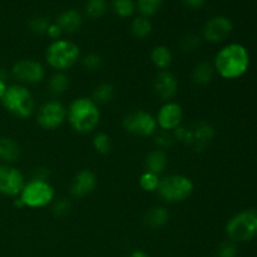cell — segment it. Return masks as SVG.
<instances>
[{
    "label": "cell",
    "mask_w": 257,
    "mask_h": 257,
    "mask_svg": "<svg viewBox=\"0 0 257 257\" xmlns=\"http://www.w3.org/2000/svg\"><path fill=\"white\" fill-rule=\"evenodd\" d=\"M7 89H8L7 82H5L4 79H0V99H2L3 95L5 94V92H7Z\"/></svg>",
    "instance_id": "60d3db41"
},
{
    "label": "cell",
    "mask_w": 257,
    "mask_h": 257,
    "mask_svg": "<svg viewBox=\"0 0 257 257\" xmlns=\"http://www.w3.org/2000/svg\"><path fill=\"white\" fill-rule=\"evenodd\" d=\"M2 102L4 107L18 118L30 117L35 109L34 98L24 85L14 84L8 87Z\"/></svg>",
    "instance_id": "8992f818"
},
{
    "label": "cell",
    "mask_w": 257,
    "mask_h": 257,
    "mask_svg": "<svg viewBox=\"0 0 257 257\" xmlns=\"http://www.w3.org/2000/svg\"><path fill=\"white\" fill-rule=\"evenodd\" d=\"M13 77L20 83L37 84L45 77V69L39 62L33 59H23L14 64L12 69Z\"/></svg>",
    "instance_id": "8fae6325"
},
{
    "label": "cell",
    "mask_w": 257,
    "mask_h": 257,
    "mask_svg": "<svg viewBox=\"0 0 257 257\" xmlns=\"http://www.w3.org/2000/svg\"><path fill=\"white\" fill-rule=\"evenodd\" d=\"M49 177V172L47 168H37L33 175V180H39V181H47Z\"/></svg>",
    "instance_id": "74e56055"
},
{
    "label": "cell",
    "mask_w": 257,
    "mask_h": 257,
    "mask_svg": "<svg viewBox=\"0 0 257 257\" xmlns=\"http://www.w3.org/2000/svg\"><path fill=\"white\" fill-rule=\"evenodd\" d=\"M52 23L49 22V19L45 17H34L29 20V29L30 32L34 33V34L43 35L47 34V30L49 28V25Z\"/></svg>",
    "instance_id": "4dcf8cb0"
},
{
    "label": "cell",
    "mask_w": 257,
    "mask_h": 257,
    "mask_svg": "<svg viewBox=\"0 0 257 257\" xmlns=\"http://www.w3.org/2000/svg\"><path fill=\"white\" fill-rule=\"evenodd\" d=\"M183 119V109L178 103L176 102H166L162 107L160 108L157 113V125L162 131L170 132L178 128L182 123Z\"/></svg>",
    "instance_id": "4fadbf2b"
},
{
    "label": "cell",
    "mask_w": 257,
    "mask_h": 257,
    "mask_svg": "<svg viewBox=\"0 0 257 257\" xmlns=\"http://www.w3.org/2000/svg\"><path fill=\"white\" fill-rule=\"evenodd\" d=\"M48 88L53 95L63 94L69 88V78L63 72L54 73L48 82Z\"/></svg>",
    "instance_id": "cb8c5ba5"
},
{
    "label": "cell",
    "mask_w": 257,
    "mask_h": 257,
    "mask_svg": "<svg viewBox=\"0 0 257 257\" xmlns=\"http://www.w3.org/2000/svg\"><path fill=\"white\" fill-rule=\"evenodd\" d=\"M115 90L114 87L109 83H103V84H99L93 92V98L97 104H107L110 100L114 98Z\"/></svg>",
    "instance_id": "d4e9b609"
},
{
    "label": "cell",
    "mask_w": 257,
    "mask_h": 257,
    "mask_svg": "<svg viewBox=\"0 0 257 257\" xmlns=\"http://www.w3.org/2000/svg\"><path fill=\"white\" fill-rule=\"evenodd\" d=\"M162 4L163 0H137L136 8H137L142 17L150 18L161 9Z\"/></svg>",
    "instance_id": "484cf974"
},
{
    "label": "cell",
    "mask_w": 257,
    "mask_h": 257,
    "mask_svg": "<svg viewBox=\"0 0 257 257\" xmlns=\"http://www.w3.org/2000/svg\"><path fill=\"white\" fill-rule=\"evenodd\" d=\"M125 132L140 137H150L157 132V120L151 113L138 109L128 113L122 122Z\"/></svg>",
    "instance_id": "9c48e42d"
},
{
    "label": "cell",
    "mask_w": 257,
    "mask_h": 257,
    "mask_svg": "<svg viewBox=\"0 0 257 257\" xmlns=\"http://www.w3.org/2000/svg\"><path fill=\"white\" fill-rule=\"evenodd\" d=\"M112 9L118 17L128 18L135 13L136 3L133 0H112Z\"/></svg>",
    "instance_id": "4316f807"
},
{
    "label": "cell",
    "mask_w": 257,
    "mask_h": 257,
    "mask_svg": "<svg viewBox=\"0 0 257 257\" xmlns=\"http://www.w3.org/2000/svg\"><path fill=\"white\" fill-rule=\"evenodd\" d=\"M237 256V247L232 241H226L220 245L217 250V257H236Z\"/></svg>",
    "instance_id": "836d02e7"
},
{
    "label": "cell",
    "mask_w": 257,
    "mask_h": 257,
    "mask_svg": "<svg viewBox=\"0 0 257 257\" xmlns=\"http://www.w3.org/2000/svg\"><path fill=\"white\" fill-rule=\"evenodd\" d=\"M168 165L167 155L162 150H155L150 152L146 157V167L148 172L156 173L160 176L161 173L165 172L166 167Z\"/></svg>",
    "instance_id": "ac0fdd59"
},
{
    "label": "cell",
    "mask_w": 257,
    "mask_h": 257,
    "mask_svg": "<svg viewBox=\"0 0 257 257\" xmlns=\"http://www.w3.org/2000/svg\"><path fill=\"white\" fill-rule=\"evenodd\" d=\"M97 187V177L92 171L83 170L74 176L70 185V193L75 198H83Z\"/></svg>",
    "instance_id": "2e32d148"
},
{
    "label": "cell",
    "mask_w": 257,
    "mask_h": 257,
    "mask_svg": "<svg viewBox=\"0 0 257 257\" xmlns=\"http://www.w3.org/2000/svg\"><path fill=\"white\" fill-rule=\"evenodd\" d=\"M155 143L161 148L168 147V146H171L173 143V136H171L166 131H162V132L157 133L155 136Z\"/></svg>",
    "instance_id": "d590c367"
},
{
    "label": "cell",
    "mask_w": 257,
    "mask_h": 257,
    "mask_svg": "<svg viewBox=\"0 0 257 257\" xmlns=\"http://www.w3.org/2000/svg\"><path fill=\"white\" fill-rule=\"evenodd\" d=\"M170 213L166 207L156 206L147 211L145 216V223L151 228H160L168 222Z\"/></svg>",
    "instance_id": "d6986e66"
},
{
    "label": "cell",
    "mask_w": 257,
    "mask_h": 257,
    "mask_svg": "<svg viewBox=\"0 0 257 257\" xmlns=\"http://www.w3.org/2000/svg\"><path fill=\"white\" fill-rule=\"evenodd\" d=\"M93 147L99 155H108L112 148V141L107 133H98L93 140Z\"/></svg>",
    "instance_id": "f546056e"
},
{
    "label": "cell",
    "mask_w": 257,
    "mask_h": 257,
    "mask_svg": "<svg viewBox=\"0 0 257 257\" xmlns=\"http://www.w3.org/2000/svg\"><path fill=\"white\" fill-rule=\"evenodd\" d=\"M215 136V130L211 124L206 122L196 123L190 127L180 125L173 131V138L185 145L191 146L195 151L205 150L206 146L212 141Z\"/></svg>",
    "instance_id": "52a82bcc"
},
{
    "label": "cell",
    "mask_w": 257,
    "mask_h": 257,
    "mask_svg": "<svg viewBox=\"0 0 257 257\" xmlns=\"http://www.w3.org/2000/svg\"><path fill=\"white\" fill-rule=\"evenodd\" d=\"M67 119L75 132L82 135L93 132L100 120L98 104L90 98H77L70 103L68 108Z\"/></svg>",
    "instance_id": "7a4b0ae2"
},
{
    "label": "cell",
    "mask_w": 257,
    "mask_h": 257,
    "mask_svg": "<svg viewBox=\"0 0 257 257\" xmlns=\"http://www.w3.org/2000/svg\"><path fill=\"white\" fill-rule=\"evenodd\" d=\"M63 34L62 29L59 28V25L57 24V23H52V24L49 25V28H48L47 30V35L50 38V39L53 40H58L60 39V35Z\"/></svg>",
    "instance_id": "8d00e7d4"
},
{
    "label": "cell",
    "mask_w": 257,
    "mask_h": 257,
    "mask_svg": "<svg viewBox=\"0 0 257 257\" xmlns=\"http://www.w3.org/2000/svg\"><path fill=\"white\" fill-rule=\"evenodd\" d=\"M82 64L87 70H97L102 65V58L95 53H89L82 59Z\"/></svg>",
    "instance_id": "d6a6232c"
},
{
    "label": "cell",
    "mask_w": 257,
    "mask_h": 257,
    "mask_svg": "<svg viewBox=\"0 0 257 257\" xmlns=\"http://www.w3.org/2000/svg\"><path fill=\"white\" fill-rule=\"evenodd\" d=\"M79 57V47L67 39L53 40L45 50V60L48 65L57 72H64L72 68Z\"/></svg>",
    "instance_id": "3957f363"
},
{
    "label": "cell",
    "mask_w": 257,
    "mask_h": 257,
    "mask_svg": "<svg viewBox=\"0 0 257 257\" xmlns=\"http://www.w3.org/2000/svg\"><path fill=\"white\" fill-rule=\"evenodd\" d=\"M131 33L137 39H145L152 33V23L146 17H137L131 25Z\"/></svg>",
    "instance_id": "603a6c76"
},
{
    "label": "cell",
    "mask_w": 257,
    "mask_h": 257,
    "mask_svg": "<svg viewBox=\"0 0 257 257\" xmlns=\"http://www.w3.org/2000/svg\"><path fill=\"white\" fill-rule=\"evenodd\" d=\"M200 44L201 39L196 34H187L181 40V48H182L183 52H193L200 47Z\"/></svg>",
    "instance_id": "1f68e13d"
},
{
    "label": "cell",
    "mask_w": 257,
    "mask_h": 257,
    "mask_svg": "<svg viewBox=\"0 0 257 257\" xmlns=\"http://www.w3.org/2000/svg\"><path fill=\"white\" fill-rule=\"evenodd\" d=\"M83 18L78 10L75 9H68L60 13L58 15L57 24L62 29L63 33H68V34H73V33L78 32L79 28L82 27Z\"/></svg>",
    "instance_id": "e0dca14e"
},
{
    "label": "cell",
    "mask_w": 257,
    "mask_h": 257,
    "mask_svg": "<svg viewBox=\"0 0 257 257\" xmlns=\"http://www.w3.org/2000/svg\"><path fill=\"white\" fill-rule=\"evenodd\" d=\"M151 59L158 69L167 70L172 64L173 55L170 48L166 45H158V47L153 48L152 53H151Z\"/></svg>",
    "instance_id": "44dd1931"
},
{
    "label": "cell",
    "mask_w": 257,
    "mask_h": 257,
    "mask_svg": "<svg viewBox=\"0 0 257 257\" xmlns=\"http://www.w3.org/2000/svg\"><path fill=\"white\" fill-rule=\"evenodd\" d=\"M183 4L188 8H192V9H200L205 5L206 0H182Z\"/></svg>",
    "instance_id": "f35d334b"
},
{
    "label": "cell",
    "mask_w": 257,
    "mask_h": 257,
    "mask_svg": "<svg viewBox=\"0 0 257 257\" xmlns=\"http://www.w3.org/2000/svg\"><path fill=\"white\" fill-rule=\"evenodd\" d=\"M67 119V108L58 100L44 103L38 110L37 122L43 130L54 131Z\"/></svg>",
    "instance_id": "30bf717a"
},
{
    "label": "cell",
    "mask_w": 257,
    "mask_h": 257,
    "mask_svg": "<svg viewBox=\"0 0 257 257\" xmlns=\"http://www.w3.org/2000/svg\"><path fill=\"white\" fill-rule=\"evenodd\" d=\"M233 24L228 18L218 15L208 20L203 27V38L210 43H221L232 33Z\"/></svg>",
    "instance_id": "5bb4252c"
},
{
    "label": "cell",
    "mask_w": 257,
    "mask_h": 257,
    "mask_svg": "<svg viewBox=\"0 0 257 257\" xmlns=\"http://www.w3.org/2000/svg\"><path fill=\"white\" fill-rule=\"evenodd\" d=\"M155 94L165 102H171L178 92V80L170 70H161L153 82Z\"/></svg>",
    "instance_id": "9a60e30c"
},
{
    "label": "cell",
    "mask_w": 257,
    "mask_h": 257,
    "mask_svg": "<svg viewBox=\"0 0 257 257\" xmlns=\"http://www.w3.org/2000/svg\"><path fill=\"white\" fill-rule=\"evenodd\" d=\"M107 10V2L105 0H88L85 4V14L93 19L103 17Z\"/></svg>",
    "instance_id": "f1b7e54d"
},
{
    "label": "cell",
    "mask_w": 257,
    "mask_h": 257,
    "mask_svg": "<svg viewBox=\"0 0 257 257\" xmlns=\"http://www.w3.org/2000/svg\"><path fill=\"white\" fill-rule=\"evenodd\" d=\"M20 147L12 138H0V160L4 162H14L19 158Z\"/></svg>",
    "instance_id": "7402d4cb"
},
{
    "label": "cell",
    "mask_w": 257,
    "mask_h": 257,
    "mask_svg": "<svg viewBox=\"0 0 257 257\" xmlns=\"http://www.w3.org/2000/svg\"><path fill=\"white\" fill-rule=\"evenodd\" d=\"M55 191L48 181L32 180L23 187L20 200L24 206L32 208L45 207L54 200Z\"/></svg>",
    "instance_id": "ba28073f"
},
{
    "label": "cell",
    "mask_w": 257,
    "mask_h": 257,
    "mask_svg": "<svg viewBox=\"0 0 257 257\" xmlns=\"http://www.w3.org/2000/svg\"><path fill=\"white\" fill-rule=\"evenodd\" d=\"M226 235L232 242H247L257 237V208H248L228 220Z\"/></svg>",
    "instance_id": "277c9868"
},
{
    "label": "cell",
    "mask_w": 257,
    "mask_h": 257,
    "mask_svg": "<svg viewBox=\"0 0 257 257\" xmlns=\"http://www.w3.org/2000/svg\"><path fill=\"white\" fill-rule=\"evenodd\" d=\"M215 67L212 63L201 62L193 68L192 79L195 84L197 85H207L208 83L212 82L213 75H215Z\"/></svg>",
    "instance_id": "ffe728a7"
},
{
    "label": "cell",
    "mask_w": 257,
    "mask_h": 257,
    "mask_svg": "<svg viewBox=\"0 0 257 257\" xmlns=\"http://www.w3.org/2000/svg\"><path fill=\"white\" fill-rule=\"evenodd\" d=\"M127 257H150V256H148L145 251L136 250V251H133V252H131Z\"/></svg>",
    "instance_id": "ab89813d"
},
{
    "label": "cell",
    "mask_w": 257,
    "mask_h": 257,
    "mask_svg": "<svg viewBox=\"0 0 257 257\" xmlns=\"http://www.w3.org/2000/svg\"><path fill=\"white\" fill-rule=\"evenodd\" d=\"M160 176L156 175V173L148 172L146 171L145 173H142L140 177V186L142 190H145L146 192H156L160 186Z\"/></svg>",
    "instance_id": "83f0119b"
},
{
    "label": "cell",
    "mask_w": 257,
    "mask_h": 257,
    "mask_svg": "<svg viewBox=\"0 0 257 257\" xmlns=\"http://www.w3.org/2000/svg\"><path fill=\"white\" fill-rule=\"evenodd\" d=\"M70 210V203L67 198H60L53 206V213L55 217H64Z\"/></svg>",
    "instance_id": "e575fe53"
},
{
    "label": "cell",
    "mask_w": 257,
    "mask_h": 257,
    "mask_svg": "<svg viewBox=\"0 0 257 257\" xmlns=\"http://www.w3.org/2000/svg\"><path fill=\"white\" fill-rule=\"evenodd\" d=\"M24 186V176L19 170L7 165H0V193L5 196H18Z\"/></svg>",
    "instance_id": "7c38bea8"
},
{
    "label": "cell",
    "mask_w": 257,
    "mask_h": 257,
    "mask_svg": "<svg viewBox=\"0 0 257 257\" xmlns=\"http://www.w3.org/2000/svg\"><path fill=\"white\" fill-rule=\"evenodd\" d=\"M193 188V182L186 176L170 175L160 181V186L156 192L165 202L180 203L191 197Z\"/></svg>",
    "instance_id": "5b68a950"
},
{
    "label": "cell",
    "mask_w": 257,
    "mask_h": 257,
    "mask_svg": "<svg viewBox=\"0 0 257 257\" xmlns=\"http://www.w3.org/2000/svg\"><path fill=\"white\" fill-rule=\"evenodd\" d=\"M213 67L225 79H237L247 72L250 67V54L242 44L231 43L218 50Z\"/></svg>",
    "instance_id": "6da1fadb"
}]
</instances>
